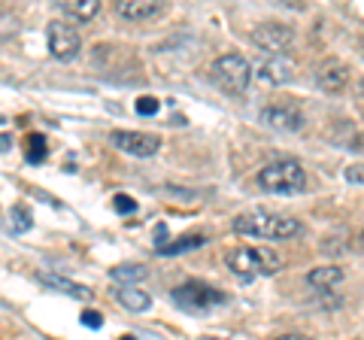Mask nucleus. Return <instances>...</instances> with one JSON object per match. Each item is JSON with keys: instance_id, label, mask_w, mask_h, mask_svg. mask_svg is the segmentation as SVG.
Masks as SVG:
<instances>
[{"instance_id": "1", "label": "nucleus", "mask_w": 364, "mask_h": 340, "mask_svg": "<svg viewBox=\"0 0 364 340\" xmlns=\"http://www.w3.org/2000/svg\"><path fill=\"white\" fill-rule=\"evenodd\" d=\"M231 228L243 237H264V240H289V237L301 234V222L294 216H282V213L270 210H249L234 216Z\"/></svg>"}, {"instance_id": "2", "label": "nucleus", "mask_w": 364, "mask_h": 340, "mask_svg": "<svg viewBox=\"0 0 364 340\" xmlns=\"http://www.w3.org/2000/svg\"><path fill=\"white\" fill-rule=\"evenodd\" d=\"M228 267L243 280H255L277 274L282 267V258L267 246H237L234 253H228Z\"/></svg>"}, {"instance_id": "3", "label": "nucleus", "mask_w": 364, "mask_h": 340, "mask_svg": "<svg viewBox=\"0 0 364 340\" xmlns=\"http://www.w3.org/2000/svg\"><path fill=\"white\" fill-rule=\"evenodd\" d=\"M210 83L225 95H243L252 83V64L243 55H222L210 64Z\"/></svg>"}, {"instance_id": "4", "label": "nucleus", "mask_w": 364, "mask_h": 340, "mask_svg": "<svg viewBox=\"0 0 364 340\" xmlns=\"http://www.w3.org/2000/svg\"><path fill=\"white\" fill-rule=\"evenodd\" d=\"M258 186L270 191V195H298V191L306 188V170L304 164L291 161V158L273 161L258 174Z\"/></svg>"}, {"instance_id": "5", "label": "nucleus", "mask_w": 364, "mask_h": 340, "mask_svg": "<svg viewBox=\"0 0 364 340\" xmlns=\"http://www.w3.org/2000/svg\"><path fill=\"white\" fill-rule=\"evenodd\" d=\"M228 301V294L207 286V282H182L179 289H173V304L176 307H182L186 313H210L215 307H222V304Z\"/></svg>"}, {"instance_id": "6", "label": "nucleus", "mask_w": 364, "mask_h": 340, "mask_svg": "<svg viewBox=\"0 0 364 340\" xmlns=\"http://www.w3.org/2000/svg\"><path fill=\"white\" fill-rule=\"evenodd\" d=\"M252 43L261 52H267V58H289L294 46V31L282 21H264L252 31Z\"/></svg>"}, {"instance_id": "7", "label": "nucleus", "mask_w": 364, "mask_h": 340, "mask_svg": "<svg viewBox=\"0 0 364 340\" xmlns=\"http://www.w3.org/2000/svg\"><path fill=\"white\" fill-rule=\"evenodd\" d=\"M46 43H49L52 58H58V61H73L79 49H82L79 31L73 25H67V21H52V25L46 28Z\"/></svg>"}, {"instance_id": "8", "label": "nucleus", "mask_w": 364, "mask_h": 340, "mask_svg": "<svg viewBox=\"0 0 364 340\" xmlns=\"http://www.w3.org/2000/svg\"><path fill=\"white\" fill-rule=\"evenodd\" d=\"M261 122L273 131H286V134H298L306 119H304V110L294 104V100H279V104H270L261 110Z\"/></svg>"}, {"instance_id": "9", "label": "nucleus", "mask_w": 364, "mask_h": 340, "mask_svg": "<svg viewBox=\"0 0 364 340\" xmlns=\"http://www.w3.org/2000/svg\"><path fill=\"white\" fill-rule=\"evenodd\" d=\"M109 140L116 149H122L124 155H134V158H149L161 149V140L155 134H143V131H112Z\"/></svg>"}, {"instance_id": "10", "label": "nucleus", "mask_w": 364, "mask_h": 340, "mask_svg": "<svg viewBox=\"0 0 364 340\" xmlns=\"http://www.w3.org/2000/svg\"><path fill=\"white\" fill-rule=\"evenodd\" d=\"M349 76H352V70H349L343 61L328 58L325 64H318V70H316V85L322 88V92L334 95V92H343V88L349 85Z\"/></svg>"}, {"instance_id": "11", "label": "nucleus", "mask_w": 364, "mask_h": 340, "mask_svg": "<svg viewBox=\"0 0 364 340\" xmlns=\"http://www.w3.org/2000/svg\"><path fill=\"white\" fill-rule=\"evenodd\" d=\"M116 9H119V16H124V18H131V21H143V18L158 16L164 6L158 4V0H119Z\"/></svg>"}, {"instance_id": "12", "label": "nucleus", "mask_w": 364, "mask_h": 340, "mask_svg": "<svg viewBox=\"0 0 364 340\" xmlns=\"http://www.w3.org/2000/svg\"><path fill=\"white\" fill-rule=\"evenodd\" d=\"M291 73H294V67L289 58H264L258 64V76L264 79V83H273V85L289 83Z\"/></svg>"}, {"instance_id": "13", "label": "nucleus", "mask_w": 364, "mask_h": 340, "mask_svg": "<svg viewBox=\"0 0 364 340\" xmlns=\"http://www.w3.org/2000/svg\"><path fill=\"white\" fill-rule=\"evenodd\" d=\"M116 298H119L122 307H128L131 313H143V310L152 307V298H149V294H146L143 289H136V286H122V289L116 292Z\"/></svg>"}, {"instance_id": "14", "label": "nucleus", "mask_w": 364, "mask_h": 340, "mask_svg": "<svg viewBox=\"0 0 364 340\" xmlns=\"http://www.w3.org/2000/svg\"><path fill=\"white\" fill-rule=\"evenodd\" d=\"M40 280L46 282V286L58 289V292H67L70 298H79V301H88L91 298V289L88 286H79V282L67 280V277H55V274H40Z\"/></svg>"}, {"instance_id": "15", "label": "nucleus", "mask_w": 364, "mask_h": 340, "mask_svg": "<svg viewBox=\"0 0 364 340\" xmlns=\"http://www.w3.org/2000/svg\"><path fill=\"white\" fill-rule=\"evenodd\" d=\"M97 9H100V0H64V4H61V13L76 18V21L95 18Z\"/></svg>"}, {"instance_id": "16", "label": "nucleus", "mask_w": 364, "mask_h": 340, "mask_svg": "<svg viewBox=\"0 0 364 340\" xmlns=\"http://www.w3.org/2000/svg\"><path fill=\"white\" fill-rule=\"evenodd\" d=\"M340 280H343V270L334 267V265L331 267H316V270H310V277H306V282L316 286V289H331Z\"/></svg>"}, {"instance_id": "17", "label": "nucleus", "mask_w": 364, "mask_h": 340, "mask_svg": "<svg viewBox=\"0 0 364 340\" xmlns=\"http://www.w3.org/2000/svg\"><path fill=\"white\" fill-rule=\"evenodd\" d=\"M207 243V237L200 234H188V237H179V240H170V243H161L158 246V253L161 255H179V253H188V249H198Z\"/></svg>"}, {"instance_id": "18", "label": "nucleus", "mask_w": 364, "mask_h": 340, "mask_svg": "<svg viewBox=\"0 0 364 340\" xmlns=\"http://www.w3.org/2000/svg\"><path fill=\"white\" fill-rule=\"evenodd\" d=\"M109 277L116 282H128V286H134V282L146 280V267H140V265H119V267L109 270Z\"/></svg>"}, {"instance_id": "19", "label": "nucleus", "mask_w": 364, "mask_h": 340, "mask_svg": "<svg viewBox=\"0 0 364 340\" xmlns=\"http://www.w3.org/2000/svg\"><path fill=\"white\" fill-rule=\"evenodd\" d=\"M46 158V137L43 134H31L28 137V161H43Z\"/></svg>"}, {"instance_id": "20", "label": "nucleus", "mask_w": 364, "mask_h": 340, "mask_svg": "<svg viewBox=\"0 0 364 340\" xmlns=\"http://www.w3.org/2000/svg\"><path fill=\"white\" fill-rule=\"evenodd\" d=\"M158 110H161V104H158V97H152V95H143L136 100V112H140V116H155Z\"/></svg>"}, {"instance_id": "21", "label": "nucleus", "mask_w": 364, "mask_h": 340, "mask_svg": "<svg viewBox=\"0 0 364 340\" xmlns=\"http://www.w3.org/2000/svg\"><path fill=\"white\" fill-rule=\"evenodd\" d=\"M112 210L124 216V213H134V210H136V203H134V198H128V195H116V198H112Z\"/></svg>"}, {"instance_id": "22", "label": "nucleus", "mask_w": 364, "mask_h": 340, "mask_svg": "<svg viewBox=\"0 0 364 340\" xmlns=\"http://www.w3.org/2000/svg\"><path fill=\"white\" fill-rule=\"evenodd\" d=\"M13 216H16V228H18V231H28V228H31V213H28L25 207H16Z\"/></svg>"}, {"instance_id": "23", "label": "nucleus", "mask_w": 364, "mask_h": 340, "mask_svg": "<svg viewBox=\"0 0 364 340\" xmlns=\"http://www.w3.org/2000/svg\"><path fill=\"white\" fill-rule=\"evenodd\" d=\"M82 322H85L88 328H100V325H104V319H100V313H95V310L82 313Z\"/></svg>"}, {"instance_id": "24", "label": "nucleus", "mask_w": 364, "mask_h": 340, "mask_svg": "<svg viewBox=\"0 0 364 340\" xmlns=\"http://www.w3.org/2000/svg\"><path fill=\"white\" fill-rule=\"evenodd\" d=\"M346 179H349V183H361V164L349 167V170H346Z\"/></svg>"}, {"instance_id": "25", "label": "nucleus", "mask_w": 364, "mask_h": 340, "mask_svg": "<svg viewBox=\"0 0 364 340\" xmlns=\"http://www.w3.org/2000/svg\"><path fill=\"white\" fill-rule=\"evenodd\" d=\"M9 146H13V137H9V134H0V152H6Z\"/></svg>"}, {"instance_id": "26", "label": "nucleus", "mask_w": 364, "mask_h": 340, "mask_svg": "<svg viewBox=\"0 0 364 340\" xmlns=\"http://www.w3.org/2000/svg\"><path fill=\"white\" fill-rule=\"evenodd\" d=\"M277 340H310V337H304V334H282V337H277Z\"/></svg>"}, {"instance_id": "27", "label": "nucleus", "mask_w": 364, "mask_h": 340, "mask_svg": "<svg viewBox=\"0 0 364 340\" xmlns=\"http://www.w3.org/2000/svg\"><path fill=\"white\" fill-rule=\"evenodd\" d=\"M122 340H134V337H122Z\"/></svg>"}, {"instance_id": "28", "label": "nucleus", "mask_w": 364, "mask_h": 340, "mask_svg": "<svg viewBox=\"0 0 364 340\" xmlns=\"http://www.w3.org/2000/svg\"><path fill=\"white\" fill-rule=\"evenodd\" d=\"M207 340H215V337H207Z\"/></svg>"}]
</instances>
